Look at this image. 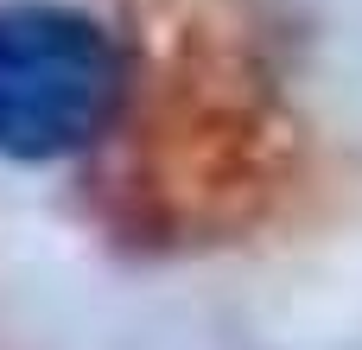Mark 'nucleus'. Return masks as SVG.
Listing matches in <instances>:
<instances>
[{
  "label": "nucleus",
  "mask_w": 362,
  "mask_h": 350,
  "mask_svg": "<svg viewBox=\"0 0 362 350\" xmlns=\"http://www.w3.org/2000/svg\"><path fill=\"white\" fill-rule=\"evenodd\" d=\"M121 38L64 0H0V159L57 166L102 147L127 115Z\"/></svg>",
  "instance_id": "1"
}]
</instances>
